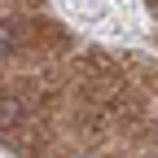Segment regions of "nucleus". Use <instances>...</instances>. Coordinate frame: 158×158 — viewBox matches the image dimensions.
Here are the masks:
<instances>
[{"instance_id":"f257e3e1","label":"nucleus","mask_w":158,"mask_h":158,"mask_svg":"<svg viewBox=\"0 0 158 158\" xmlns=\"http://www.w3.org/2000/svg\"><path fill=\"white\" fill-rule=\"evenodd\" d=\"M18 44V31H13V22H0V53H9Z\"/></svg>"}]
</instances>
